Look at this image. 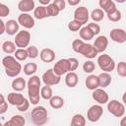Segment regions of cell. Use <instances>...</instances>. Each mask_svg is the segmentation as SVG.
<instances>
[{
  "label": "cell",
  "instance_id": "obj_33",
  "mask_svg": "<svg viewBox=\"0 0 126 126\" xmlns=\"http://www.w3.org/2000/svg\"><path fill=\"white\" fill-rule=\"evenodd\" d=\"M37 71V65L33 62H29L24 66V73L27 76H32Z\"/></svg>",
  "mask_w": 126,
  "mask_h": 126
},
{
  "label": "cell",
  "instance_id": "obj_37",
  "mask_svg": "<svg viewBox=\"0 0 126 126\" xmlns=\"http://www.w3.org/2000/svg\"><path fill=\"white\" fill-rule=\"evenodd\" d=\"M94 69H95V65L92 60H88V61L84 62V64H83L84 72H86L88 74H91V73H93L94 71Z\"/></svg>",
  "mask_w": 126,
  "mask_h": 126
},
{
  "label": "cell",
  "instance_id": "obj_51",
  "mask_svg": "<svg viewBox=\"0 0 126 126\" xmlns=\"http://www.w3.org/2000/svg\"><path fill=\"white\" fill-rule=\"evenodd\" d=\"M122 101H123V103L124 104H126V92L123 94V95H122Z\"/></svg>",
  "mask_w": 126,
  "mask_h": 126
},
{
  "label": "cell",
  "instance_id": "obj_27",
  "mask_svg": "<svg viewBox=\"0 0 126 126\" xmlns=\"http://www.w3.org/2000/svg\"><path fill=\"white\" fill-rule=\"evenodd\" d=\"M94 36V32H92V30L88 27V25L86 27H82V29L80 30V37L83 40H91L93 39Z\"/></svg>",
  "mask_w": 126,
  "mask_h": 126
},
{
  "label": "cell",
  "instance_id": "obj_11",
  "mask_svg": "<svg viewBox=\"0 0 126 126\" xmlns=\"http://www.w3.org/2000/svg\"><path fill=\"white\" fill-rule=\"evenodd\" d=\"M89 16H90L89 10H88V8H86L84 6L78 7L74 12V20H77L82 25L87 24V22L89 21V18H90Z\"/></svg>",
  "mask_w": 126,
  "mask_h": 126
},
{
  "label": "cell",
  "instance_id": "obj_30",
  "mask_svg": "<svg viewBox=\"0 0 126 126\" xmlns=\"http://www.w3.org/2000/svg\"><path fill=\"white\" fill-rule=\"evenodd\" d=\"M40 96H41L43 99L49 100V99L53 96V92H52L51 86L44 85V86L40 89Z\"/></svg>",
  "mask_w": 126,
  "mask_h": 126
},
{
  "label": "cell",
  "instance_id": "obj_9",
  "mask_svg": "<svg viewBox=\"0 0 126 126\" xmlns=\"http://www.w3.org/2000/svg\"><path fill=\"white\" fill-rule=\"evenodd\" d=\"M102 114H103V109L100 106V104H94L89 108L87 112V118L90 122H96L99 120Z\"/></svg>",
  "mask_w": 126,
  "mask_h": 126
},
{
  "label": "cell",
  "instance_id": "obj_20",
  "mask_svg": "<svg viewBox=\"0 0 126 126\" xmlns=\"http://www.w3.org/2000/svg\"><path fill=\"white\" fill-rule=\"evenodd\" d=\"M19 22L15 20H8L6 22V33L9 35H15L19 32Z\"/></svg>",
  "mask_w": 126,
  "mask_h": 126
},
{
  "label": "cell",
  "instance_id": "obj_41",
  "mask_svg": "<svg viewBox=\"0 0 126 126\" xmlns=\"http://www.w3.org/2000/svg\"><path fill=\"white\" fill-rule=\"evenodd\" d=\"M0 98H1V102H0V114H4L8 110V102L5 100V97H4V95L2 94H0Z\"/></svg>",
  "mask_w": 126,
  "mask_h": 126
},
{
  "label": "cell",
  "instance_id": "obj_24",
  "mask_svg": "<svg viewBox=\"0 0 126 126\" xmlns=\"http://www.w3.org/2000/svg\"><path fill=\"white\" fill-rule=\"evenodd\" d=\"M26 124V120L22 115L16 114L11 117L9 121L4 123V126H24Z\"/></svg>",
  "mask_w": 126,
  "mask_h": 126
},
{
  "label": "cell",
  "instance_id": "obj_5",
  "mask_svg": "<svg viewBox=\"0 0 126 126\" xmlns=\"http://www.w3.org/2000/svg\"><path fill=\"white\" fill-rule=\"evenodd\" d=\"M97 64L99 66V68L103 71V72H108L110 73L111 71H113L116 67V64L113 60V58L108 55V54H101L98 56L97 58Z\"/></svg>",
  "mask_w": 126,
  "mask_h": 126
},
{
  "label": "cell",
  "instance_id": "obj_28",
  "mask_svg": "<svg viewBox=\"0 0 126 126\" xmlns=\"http://www.w3.org/2000/svg\"><path fill=\"white\" fill-rule=\"evenodd\" d=\"M49 104L54 109H59L64 105V99L60 95H53L49 99Z\"/></svg>",
  "mask_w": 126,
  "mask_h": 126
},
{
  "label": "cell",
  "instance_id": "obj_52",
  "mask_svg": "<svg viewBox=\"0 0 126 126\" xmlns=\"http://www.w3.org/2000/svg\"><path fill=\"white\" fill-rule=\"evenodd\" d=\"M115 2H117V3H120V4H122V3H124L126 0H114Z\"/></svg>",
  "mask_w": 126,
  "mask_h": 126
},
{
  "label": "cell",
  "instance_id": "obj_29",
  "mask_svg": "<svg viewBox=\"0 0 126 126\" xmlns=\"http://www.w3.org/2000/svg\"><path fill=\"white\" fill-rule=\"evenodd\" d=\"M16 46L17 45L15 42L11 40H6L2 43V50L7 54H12V53H15V51L17 50Z\"/></svg>",
  "mask_w": 126,
  "mask_h": 126
},
{
  "label": "cell",
  "instance_id": "obj_17",
  "mask_svg": "<svg viewBox=\"0 0 126 126\" xmlns=\"http://www.w3.org/2000/svg\"><path fill=\"white\" fill-rule=\"evenodd\" d=\"M39 57L42 62L50 63L55 59V52L51 48H43L39 52Z\"/></svg>",
  "mask_w": 126,
  "mask_h": 126
},
{
  "label": "cell",
  "instance_id": "obj_7",
  "mask_svg": "<svg viewBox=\"0 0 126 126\" xmlns=\"http://www.w3.org/2000/svg\"><path fill=\"white\" fill-rule=\"evenodd\" d=\"M31 41V33L28 31H19L18 33L15 36L14 42L16 43L17 47L19 48H25L28 47Z\"/></svg>",
  "mask_w": 126,
  "mask_h": 126
},
{
  "label": "cell",
  "instance_id": "obj_19",
  "mask_svg": "<svg viewBox=\"0 0 126 126\" xmlns=\"http://www.w3.org/2000/svg\"><path fill=\"white\" fill-rule=\"evenodd\" d=\"M85 84H86V87L91 90V91H94L97 88H99V79H98V76H95V75H90L87 77L86 81H85Z\"/></svg>",
  "mask_w": 126,
  "mask_h": 126
},
{
  "label": "cell",
  "instance_id": "obj_50",
  "mask_svg": "<svg viewBox=\"0 0 126 126\" xmlns=\"http://www.w3.org/2000/svg\"><path fill=\"white\" fill-rule=\"evenodd\" d=\"M120 125H121V126H126V116H124V117L121 119Z\"/></svg>",
  "mask_w": 126,
  "mask_h": 126
},
{
  "label": "cell",
  "instance_id": "obj_26",
  "mask_svg": "<svg viewBox=\"0 0 126 126\" xmlns=\"http://www.w3.org/2000/svg\"><path fill=\"white\" fill-rule=\"evenodd\" d=\"M33 16H34V18L37 19V20H42V19L48 17L46 7L43 6V5L38 6V7H35L34 10H33Z\"/></svg>",
  "mask_w": 126,
  "mask_h": 126
},
{
  "label": "cell",
  "instance_id": "obj_6",
  "mask_svg": "<svg viewBox=\"0 0 126 126\" xmlns=\"http://www.w3.org/2000/svg\"><path fill=\"white\" fill-rule=\"evenodd\" d=\"M107 110L113 116L120 118L125 113V106H124V103H121L116 99H112L107 102Z\"/></svg>",
  "mask_w": 126,
  "mask_h": 126
},
{
  "label": "cell",
  "instance_id": "obj_14",
  "mask_svg": "<svg viewBox=\"0 0 126 126\" xmlns=\"http://www.w3.org/2000/svg\"><path fill=\"white\" fill-rule=\"evenodd\" d=\"M110 38L117 43H124L126 41V32L122 29H113L109 32Z\"/></svg>",
  "mask_w": 126,
  "mask_h": 126
},
{
  "label": "cell",
  "instance_id": "obj_32",
  "mask_svg": "<svg viewBox=\"0 0 126 126\" xmlns=\"http://www.w3.org/2000/svg\"><path fill=\"white\" fill-rule=\"evenodd\" d=\"M91 18L95 23L96 22H100L104 18V11L102 9H100V8H96V9L93 10V12L91 14Z\"/></svg>",
  "mask_w": 126,
  "mask_h": 126
},
{
  "label": "cell",
  "instance_id": "obj_45",
  "mask_svg": "<svg viewBox=\"0 0 126 126\" xmlns=\"http://www.w3.org/2000/svg\"><path fill=\"white\" fill-rule=\"evenodd\" d=\"M30 103H31V101L26 98L25 101H24L22 104H20V105L17 106V109H18L19 111H21V112H26V111L29 109V107H30Z\"/></svg>",
  "mask_w": 126,
  "mask_h": 126
},
{
  "label": "cell",
  "instance_id": "obj_48",
  "mask_svg": "<svg viewBox=\"0 0 126 126\" xmlns=\"http://www.w3.org/2000/svg\"><path fill=\"white\" fill-rule=\"evenodd\" d=\"M67 2L70 6H77L81 2V0H67Z\"/></svg>",
  "mask_w": 126,
  "mask_h": 126
},
{
  "label": "cell",
  "instance_id": "obj_34",
  "mask_svg": "<svg viewBox=\"0 0 126 126\" xmlns=\"http://www.w3.org/2000/svg\"><path fill=\"white\" fill-rule=\"evenodd\" d=\"M14 56L16 57L17 60L19 61H25L28 57H29V54H28V51L26 48H18L15 53H14Z\"/></svg>",
  "mask_w": 126,
  "mask_h": 126
},
{
  "label": "cell",
  "instance_id": "obj_44",
  "mask_svg": "<svg viewBox=\"0 0 126 126\" xmlns=\"http://www.w3.org/2000/svg\"><path fill=\"white\" fill-rule=\"evenodd\" d=\"M88 27L92 30V32H94V35L98 34V33H99V32H100V27H99V25H98V24H96L95 22L88 24Z\"/></svg>",
  "mask_w": 126,
  "mask_h": 126
},
{
  "label": "cell",
  "instance_id": "obj_4",
  "mask_svg": "<svg viewBox=\"0 0 126 126\" xmlns=\"http://www.w3.org/2000/svg\"><path fill=\"white\" fill-rule=\"evenodd\" d=\"M32 122L36 126L44 125L47 122V110L44 106H36L31 113Z\"/></svg>",
  "mask_w": 126,
  "mask_h": 126
},
{
  "label": "cell",
  "instance_id": "obj_3",
  "mask_svg": "<svg viewBox=\"0 0 126 126\" xmlns=\"http://www.w3.org/2000/svg\"><path fill=\"white\" fill-rule=\"evenodd\" d=\"M2 65L5 68V73L10 78H16L22 71V65L15 56L7 55L2 59Z\"/></svg>",
  "mask_w": 126,
  "mask_h": 126
},
{
  "label": "cell",
  "instance_id": "obj_36",
  "mask_svg": "<svg viewBox=\"0 0 126 126\" xmlns=\"http://www.w3.org/2000/svg\"><path fill=\"white\" fill-rule=\"evenodd\" d=\"M121 17H122L121 16V12L118 9H116V10H114V11H112V12L107 14V18H108V20L110 22H119L121 20Z\"/></svg>",
  "mask_w": 126,
  "mask_h": 126
},
{
  "label": "cell",
  "instance_id": "obj_10",
  "mask_svg": "<svg viewBox=\"0 0 126 126\" xmlns=\"http://www.w3.org/2000/svg\"><path fill=\"white\" fill-rule=\"evenodd\" d=\"M53 71L59 76H62L64 74H67L68 72H70V65H69L68 58L67 59L63 58V59L58 60L53 66Z\"/></svg>",
  "mask_w": 126,
  "mask_h": 126
},
{
  "label": "cell",
  "instance_id": "obj_46",
  "mask_svg": "<svg viewBox=\"0 0 126 126\" xmlns=\"http://www.w3.org/2000/svg\"><path fill=\"white\" fill-rule=\"evenodd\" d=\"M53 3L59 8L60 11H63V10L65 9V7H66V2H65V0H54Z\"/></svg>",
  "mask_w": 126,
  "mask_h": 126
},
{
  "label": "cell",
  "instance_id": "obj_42",
  "mask_svg": "<svg viewBox=\"0 0 126 126\" xmlns=\"http://www.w3.org/2000/svg\"><path fill=\"white\" fill-rule=\"evenodd\" d=\"M68 61H69V65H70V71H75L79 67V61L77 58L71 57V58H68Z\"/></svg>",
  "mask_w": 126,
  "mask_h": 126
},
{
  "label": "cell",
  "instance_id": "obj_25",
  "mask_svg": "<svg viewBox=\"0 0 126 126\" xmlns=\"http://www.w3.org/2000/svg\"><path fill=\"white\" fill-rule=\"evenodd\" d=\"M98 79H99V87L104 89L106 87H108L111 84L112 78L110 76V74L108 72H102L98 75Z\"/></svg>",
  "mask_w": 126,
  "mask_h": 126
},
{
  "label": "cell",
  "instance_id": "obj_49",
  "mask_svg": "<svg viewBox=\"0 0 126 126\" xmlns=\"http://www.w3.org/2000/svg\"><path fill=\"white\" fill-rule=\"evenodd\" d=\"M50 1H51V0H38V2H39L41 5H43V6L50 4Z\"/></svg>",
  "mask_w": 126,
  "mask_h": 126
},
{
  "label": "cell",
  "instance_id": "obj_35",
  "mask_svg": "<svg viewBox=\"0 0 126 126\" xmlns=\"http://www.w3.org/2000/svg\"><path fill=\"white\" fill-rule=\"evenodd\" d=\"M46 9H47L48 17H55V16H58V14L60 13L59 8H58L54 3H50V4H48L47 7H46Z\"/></svg>",
  "mask_w": 126,
  "mask_h": 126
},
{
  "label": "cell",
  "instance_id": "obj_47",
  "mask_svg": "<svg viewBox=\"0 0 126 126\" xmlns=\"http://www.w3.org/2000/svg\"><path fill=\"white\" fill-rule=\"evenodd\" d=\"M4 32H6V23L3 20H1L0 21V34Z\"/></svg>",
  "mask_w": 126,
  "mask_h": 126
},
{
  "label": "cell",
  "instance_id": "obj_18",
  "mask_svg": "<svg viewBox=\"0 0 126 126\" xmlns=\"http://www.w3.org/2000/svg\"><path fill=\"white\" fill-rule=\"evenodd\" d=\"M35 5L33 0H21L18 3V9L22 13H29L32 10H34Z\"/></svg>",
  "mask_w": 126,
  "mask_h": 126
},
{
  "label": "cell",
  "instance_id": "obj_22",
  "mask_svg": "<svg viewBox=\"0 0 126 126\" xmlns=\"http://www.w3.org/2000/svg\"><path fill=\"white\" fill-rule=\"evenodd\" d=\"M28 83L26 82V80L23 77H16V79H14L12 81V89L15 92H22L24 91V89L27 87Z\"/></svg>",
  "mask_w": 126,
  "mask_h": 126
},
{
  "label": "cell",
  "instance_id": "obj_39",
  "mask_svg": "<svg viewBox=\"0 0 126 126\" xmlns=\"http://www.w3.org/2000/svg\"><path fill=\"white\" fill-rule=\"evenodd\" d=\"M82 26L83 25L80 22H78L77 20H72L68 24V29L71 32H77V31H80L82 29Z\"/></svg>",
  "mask_w": 126,
  "mask_h": 126
},
{
  "label": "cell",
  "instance_id": "obj_21",
  "mask_svg": "<svg viewBox=\"0 0 126 126\" xmlns=\"http://www.w3.org/2000/svg\"><path fill=\"white\" fill-rule=\"evenodd\" d=\"M79 82V77L74 71H70L65 76V84L69 88H75Z\"/></svg>",
  "mask_w": 126,
  "mask_h": 126
},
{
  "label": "cell",
  "instance_id": "obj_31",
  "mask_svg": "<svg viewBox=\"0 0 126 126\" xmlns=\"http://www.w3.org/2000/svg\"><path fill=\"white\" fill-rule=\"evenodd\" d=\"M71 125L72 126H85L86 125V118L84 115L78 113L75 114L71 119Z\"/></svg>",
  "mask_w": 126,
  "mask_h": 126
},
{
  "label": "cell",
  "instance_id": "obj_13",
  "mask_svg": "<svg viewBox=\"0 0 126 126\" xmlns=\"http://www.w3.org/2000/svg\"><path fill=\"white\" fill-rule=\"evenodd\" d=\"M18 22L21 26H23L26 29H32L34 27V19L32 17L29 13H22L18 17Z\"/></svg>",
  "mask_w": 126,
  "mask_h": 126
},
{
  "label": "cell",
  "instance_id": "obj_12",
  "mask_svg": "<svg viewBox=\"0 0 126 126\" xmlns=\"http://www.w3.org/2000/svg\"><path fill=\"white\" fill-rule=\"evenodd\" d=\"M92 95H93L94 100H95L98 104H105L108 102V99H109L107 93L102 88H97L94 90Z\"/></svg>",
  "mask_w": 126,
  "mask_h": 126
},
{
  "label": "cell",
  "instance_id": "obj_40",
  "mask_svg": "<svg viewBox=\"0 0 126 126\" xmlns=\"http://www.w3.org/2000/svg\"><path fill=\"white\" fill-rule=\"evenodd\" d=\"M27 51H28L29 57H30V58H32V59L36 58V57L38 56V54H39V51H38L37 47H36V46H34V45H30V46H28Z\"/></svg>",
  "mask_w": 126,
  "mask_h": 126
},
{
  "label": "cell",
  "instance_id": "obj_38",
  "mask_svg": "<svg viewBox=\"0 0 126 126\" xmlns=\"http://www.w3.org/2000/svg\"><path fill=\"white\" fill-rule=\"evenodd\" d=\"M116 72L120 77H126V62L121 61L116 65Z\"/></svg>",
  "mask_w": 126,
  "mask_h": 126
},
{
  "label": "cell",
  "instance_id": "obj_43",
  "mask_svg": "<svg viewBox=\"0 0 126 126\" xmlns=\"http://www.w3.org/2000/svg\"><path fill=\"white\" fill-rule=\"evenodd\" d=\"M9 13H10L9 7H8L7 5L1 3V4H0V17H1V18H4V17L8 16Z\"/></svg>",
  "mask_w": 126,
  "mask_h": 126
},
{
  "label": "cell",
  "instance_id": "obj_16",
  "mask_svg": "<svg viewBox=\"0 0 126 126\" xmlns=\"http://www.w3.org/2000/svg\"><path fill=\"white\" fill-rule=\"evenodd\" d=\"M26 97L20 94V93H10L7 96V101L11 104V105H14V106H18L20 104H22L24 101H25Z\"/></svg>",
  "mask_w": 126,
  "mask_h": 126
},
{
  "label": "cell",
  "instance_id": "obj_23",
  "mask_svg": "<svg viewBox=\"0 0 126 126\" xmlns=\"http://www.w3.org/2000/svg\"><path fill=\"white\" fill-rule=\"evenodd\" d=\"M98 5H99L100 9H102L104 11V13H106V14H108V13L117 9L113 0H99Z\"/></svg>",
  "mask_w": 126,
  "mask_h": 126
},
{
  "label": "cell",
  "instance_id": "obj_15",
  "mask_svg": "<svg viewBox=\"0 0 126 126\" xmlns=\"http://www.w3.org/2000/svg\"><path fill=\"white\" fill-rule=\"evenodd\" d=\"M93 45L97 51V53H102L108 45V39L105 35H99L94 39V43Z\"/></svg>",
  "mask_w": 126,
  "mask_h": 126
},
{
  "label": "cell",
  "instance_id": "obj_2",
  "mask_svg": "<svg viewBox=\"0 0 126 126\" xmlns=\"http://www.w3.org/2000/svg\"><path fill=\"white\" fill-rule=\"evenodd\" d=\"M72 49L77 52L82 54L84 57L88 59H93L94 58L98 53L94 47V45L90 43H86L83 39H75L72 42Z\"/></svg>",
  "mask_w": 126,
  "mask_h": 126
},
{
  "label": "cell",
  "instance_id": "obj_1",
  "mask_svg": "<svg viewBox=\"0 0 126 126\" xmlns=\"http://www.w3.org/2000/svg\"><path fill=\"white\" fill-rule=\"evenodd\" d=\"M28 95L32 104H37L40 99V79L38 76H32L28 81Z\"/></svg>",
  "mask_w": 126,
  "mask_h": 126
},
{
  "label": "cell",
  "instance_id": "obj_8",
  "mask_svg": "<svg viewBox=\"0 0 126 126\" xmlns=\"http://www.w3.org/2000/svg\"><path fill=\"white\" fill-rule=\"evenodd\" d=\"M42 82L44 83V85H48V86H55L58 85L61 81V76L57 75L53 69H48L47 71H45L42 74Z\"/></svg>",
  "mask_w": 126,
  "mask_h": 126
}]
</instances>
